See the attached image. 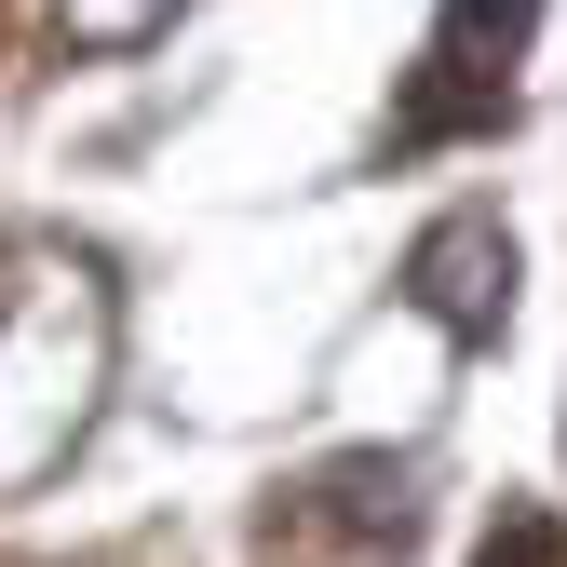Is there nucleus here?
<instances>
[{
  "label": "nucleus",
  "mask_w": 567,
  "mask_h": 567,
  "mask_svg": "<svg viewBox=\"0 0 567 567\" xmlns=\"http://www.w3.org/2000/svg\"><path fill=\"white\" fill-rule=\"evenodd\" d=\"M540 28V0H446L433 14V82L405 95V122H392V150H433V135H473V122H501L514 109V41Z\"/></svg>",
  "instance_id": "obj_1"
},
{
  "label": "nucleus",
  "mask_w": 567,
  "mask_h": 567,
  "mask_svg": "<svg viewBox=\"0 0 567 567\" xmlns=\"http://www.w3.org/2000/svg\"><path fill=\"white\" fill-rule=\"evenodd\" d=\"M405 284H419V311H433L446 338H501V311H514V230L501 217H446L405 257Z\"/></svg>",
  "instance_id": "obj_2"
},
{
  "label": "nucleus",
  "mask_w": 567,
  "mask_h": 567,
  "mask_svg": "<svg viewBox=\"0 0 567 567\" xmlns=\"http://www.w3.org/2000/svg\"><path fill=\"white\" fill-rule=\"evenodd\" d=\"M486 567H554V527H514V540H486Z\"/></svg>",
  "instance_id": "obj_3"
}]
</instances>
